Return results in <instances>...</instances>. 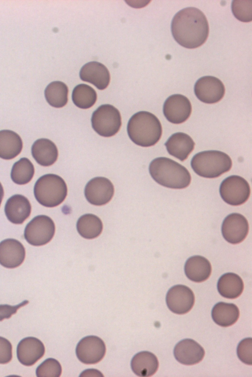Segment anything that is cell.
<instances>
[{
  "label": "cell",
  "mask_w": 252,
  "mask_h": 377,
  "mask_svg": "<svg viewBox=\"0 0 252 377\" xmlns=\"http://www.w3.org/2000/svg\"><path fill=\"white\" fill-rule=\"evenodd\" d=\"M172 35L182 46L194 49L203 45L209 32V24L204 14L199 9L189 7L178 11L171 25Z\"/></svg>",
  "instance_id": "6da1fadb"
},
{
  "label": "cell",
  "mask_w": 252,
  "mask_h": 377,
  "mask_svg": "<svg viewBox=\"0 0 252 377\" xmlns=\"http://www.w3.org/2000/svg\"><path fill=\"white\" fill-rule=\"evenodd\" d=\"M128 136L137 145L150 147L156 144L162 135V126L158 119L153 113L139 111L129 119L127 126Z\"/></svg>",
  "instance_id": "7a4b0ae2"
},
{
  "label": "cell",
  "mask_w": 252,
  "mask_h": 377,
  "mask_svg": "<svg viewBox=\"0 0 252 377\" xmlns=\"http://www.w3.org/2000/svg\"><path fill=\"white\" fill-rule=\"evenodd\" d=\"M149 170L153 179L165 187L183 189L191 181V175L184 166L166 157L154 159L150 164Z\"/></svg>",
  "instance_id": "3957f363"
},
{
  "label": "cell",
  "mask_w": 252,
  "mask_h": 377,
  "mask_svg": "<svg viewBox=\"0 0 252 377\" xmlns=\"http://www.w3.org/2000/svg\"><path fill=\"white\" fill-rule=\"evenodd\" d=\"M191 167L198 175L205 178H216L228 171L232 162L224 152L207 150L196 153L191 159Z\"/></svg>",
  "instance_id": "277c9868"
},
{
  "label": "cell",
  "mask_w": 252,
  "mask_h": 377,
  "mask_svg": "<svg viewBox=\"0 0 252 377\" xmlns=\"http://www.w3.org/2000/svg\"><path fill=\"white\" fill-rule=\"evenodd\" d=\"M34 195L41 205L48 207H55L65 200L67 187L64 180L55 174H46L36 181L34 186Z\"/></svg>",
  "instance_id": "5b68a950"
},
{
  "label": "cell",
  "mask_w": 252,
  "mask_h": 377,
  "mask_svg": "<svg viewBox=\"0 0 252 377\" xmlns=\"http://www.w3.org/2000/svg\"><path fill=\"white\" fill-rule=\"evenodd\" d=\"M92 128L100 136L111 137L120 130L122 125L120 112L115 107L109 104L99 106L91 118Z\"/></svg>",
  "instance_id": "8992f818"
},
{
  "label": "cell",
  "mask_w": 252,
  "mask_h": 377,
  "mask_svg": "<svg viewBox=\"0 0 252 377\" xmlns=\"http://www.w3.org/2000/svg\"><path fill=\"white\" fill-rule=\"evenodd\" d=\"M55 225L52 219L44 215L34 217L26 226L24 238L30 244L41 246L48 243L53 238Z\"/></svg>",
  "instance_id": "52a82bcc"
},
{
  "label": "cell",
  "mask_w": 252,
  "mask_h": 377,
  "mask_svg": "<svg viewBox=\"0 0 252 377\" xmlns=\"http://www.w3.org/2000/svg\"><path fill=\"white\" fill-rule=\"evenodd\" d=\"M251 189L247 181L239 175H231L224 179L220 186L222 199L231 206L245 203L250 195Z\"/></svg>",
  "instance_id": "ba28073f"
},
{
  "label": "cell",
  "mask_w": 252,
  "mask_h": 377,
  "mask_svg": "<svg viewBox=\"0 0 252 377\" xmlns=\"http://www.w3.org/2000/svg\"><path fill=\"white\" fill-rule=\"evenodd\" d=\"M78 360L85 364H94L100 361L106 352L103 341L96 336H88L82 338L76 347Z\"/></svg>",
  "instance_id": "9c48e42d"
},
{
  "label": "cell",
  "mask_w": 252,
  "mask_h": 377,
  "mask_svg": "<svg viewBox=\"0 0 252 377\" xmlns=\"http://www.w3.org/2000/svg\"><path fill=\"white\" fill-rule=\"evenodd\" d=\"M194 92L199 100L212 104L219 102L223 98L225 87L219 78L213 76H204L195 82Z\"/></svg>",
  "instance_id": "30bf717a"
},
{
  "label": "cell",
  "mask_w": 252,
  "mask_h": 377,
  "mask_svg": "<svg viewBox=\"0 0 252 377\" xmlns=\"http://www.w3.org/2000/svg\"><path fill=\"white\" fill-rule=\"evenodd\" d=\"M195 297L193 291L188 286L178 284L171 287L166 296L168 308L174 313L184 314L193 307Z\"/></svg>",
  "instance_id": "8fae6325"
},
{
  "label": "cell",
  "mask_w": 252,
  "mask_h": 377,
  "mask_svg": "<svg viewBox=\"0 0 252 377\" xmlns=\"http://www.w3.org/2000/svg\"><path fill=\"white\" fill-rule=\"evenodd\" d=\"M114 187L111 181L104 177H96L86 185L84 194L87 200L94 206H102L112 199Z\"/></svg>",
  "instance_id": "7c38bea8"
},
{
  "label": "cell",
  "mask_w": 252,
  "mask_h": 377,
  "mask_svg": "<svg viewBox=\"0 0 252 377\" xmlns=\"http://www.w3.org/2000/svg\"><path fill=\"white\" fill-rule=\"evenodd\" d=\"M192 111L189 100L181 94H173L169 96L164 103L163 113L170 122L179 124L185 122Z\"/></svg>",
  "instance_id": "4fadbf2b"
},
{
  "label": "cell",
  "mask_w": 252,
  "mask_h": 377,
  "mask_svg": "<svg viewBox=\"0 0 252 377\" xmlns=\"http://www.w3.org/2000/svg\"><path fill=\"white\" fill-rule=\"evenodd\" d=\"M221 229L224 240L230 243L236 244L246 238L249 232V224L243 215L232 213L224 218Z\"/></svg>",
  "instance_id": "5bb4252c"
},
{
  "label": "cell",
  "mask_w": 252,
  "mask_h": 377,
  "mask_svg": "<svg viewBox=\"0 0 252 377\" xmlns=\"http://www.w3.org/2000/svg\"><path fill=\"white\" fill-rule=\"evenodd\" d=\"M43 343L36 338L28 337L21 340L17 347L19 361L26 366H32L41 358L45 353Z\"/></svg>",
  "instance_id": "9a60e30c"
},
{
  "label": "cell",
  "mask_w": 252,
  "mask_h": 377,
  "mask_svg": "<svg viewBox=\"0 0 252 377\" xmlns=\"http://www.w3.org/2000/svg\"><path fill=\"white\" fill-rule=\"evenodd\" d=\"M25 249L18 240L7 239L0 242V264L13 269L20 266L25 258Z\"/></svg>",
  "instance_id": "2e32d148"
},
{
  "label": "cell",
  "mask_w": 252,
  "mask_h": 377,
  "mask_svg": "<svg viewBox=\"0 0 252 377\" xmlns=\"http://www.w3.org/2000/svg\"><path fill=\"white\" fill-rule=\"evenodd\" d=\"M173 353L176 360L185 365L198 363L205 355L204 348L190 339H185L179 342L174 347Z\"/></svg>",
  "instance_id": "e0dca14e"
},
{
  "label": "cell",
  "mask_w": 252,
  "mask_h": 377,
  "mask_svg": "<svg viewBox=\"0 0 252 377\" xmlns=\"http://www.w3.org/2000/svg\"><path fill=\"white\" fill-rule=\"evenodd\" d=\"M80 79L94 85L98 89H106L110 81V72L102 64L95 62H90L85 64L79 72Z\"/></svg>",
  "instance_id": "ac0fdd59"
},
{
  "label": "cell",
  "mask_w": 252,
  "mask_h": 377,
  "mask_svg": "<svg viewBox=\"0 0 252 377\" xmlns=\"http://www.w3.org/2000/svg\"><path fill=\"white\" fill-rule=\"evenodd\" d=\"M31 205L25 196L16 194L7 201L4 212L8 220L15 224H22L30 215Z\"/></svg>",
  "instance_id": "d6986e66"
},
{
  "label": "cell",
  "mask_w": 252,
  "mask_h": 377,
  "mask_svg": "<svg viewBox=\"0 0 252 377\" xmlns=\"http://www.w3.org/2000/svg\"><path fill=\"white\" fill-rule=\"evenodd\" d=\"M164 145L170 155L184 161L193 151L195 143L188 134L178 132L172 134Z\"/></svg>",
  "instance_id": "ffe728a7"
},
{
  "label": "cell",
  "mask_w": 252,
  "mask_h": 377,
  "mask_svg": "<svg viewBox=\"0 0 252 377\" xmlns=\"http://www.w3.org/2000/svg\"><path fill=\"white\" fill-rule=\"evenodd\" d=\"M184 271L189 280L195 282H201L209 277L212 267L210 262L204 257L194 255L186 261Z\"/></svg>",
  "instance_id": "44dd1931"
},
{
  "label": "cell",
  "mask_w": 252,
  "mask_h": 377,
  "mask_svg": "<svg viewBox=\"0 0 252 377\" xmlns=\"http://www.w3.org/2000/svg\"><path fill=\"white\" fill-rule=\"evenodd\" d=\"M32 154L38 164L47 167L56 162L58 157V150L55 144L50 139L40 138L32 144Z\"/></svg>",
  "instance_id": "7402d4cb"
},
{
  "label": "cell",
  "mask_w": 252,
  "mask_h": 377,
  "mask_svg": "<svg viewBox=\"0 0 252 377\" xmlns=\"http://www.w3.org/2000/svg\"><path fill=\"white\" fill-rule=\"evenodd\" d=\"M157 356L148 351H143L132 357L130 366L132 372L139 377H150L154 375L158 368Z\"/></svg>",
  "instance_id": "603a6c76"
},
{
  "label": "cell",
  "mask_w": 252,
  "mask_h": 377,
  "mask_svg": "<svg viewBox=\"0 0 252 377\" xmlns=\"http://www.w3.org/2000/svg\"><path fill=\"white\" fill-rule=\"evenodd\" d=\"M22 148L23 142L18 134L11 130L0 131V158L13 159L20 153Z\"/></svg>",
  "instance_id": "cb8c5ba5"
},
{
  "label": "cell",
  "mask_w": 252,
  "mask_h": 377,
  "mask_svg": "<svg viewBox=\"0 0 252 377\" xmlns=\"http://www.w3.org/2000/svg\"><path fill=\"white\" fill-rule=\"evenodd\" d=\"M240 315L237 306L232 303L220 302L213 307L211 316L218 325L226 327L232 325L238 320Z\"/></svg>",
  "instance_id": "d4e9b609"
},
{
  "label": "cell",
  "mask_w": 252,
  "mask_h": 377,
  "mask_svg": "<svg viewBox=\"0 0 252 377\" xmlns=\"http://www.w3.org/2000/svg\"><path fill=\"white\" fill-rule=\"evenodd\" d=\"M217 289L220 294L227 299H236L242 294L244 290V282L238 274L233 273H227L219 279Z\"/></svg>",
  "instance_id": "484cf974"
},
{
  "label": "cell",
  "mask_w": 252,
  "mask_h": 377,
  "mask_svg": "<svg viewBox=\"0 0 252 377\" xmlns=\"http://www.w3.org/2000/svg\"><path fill=\"white\" fill-rule=\"evenodd\" d=\"M77 230L83 238L93 239L100 235L103 229L100 219L93 214H86L77 220Z\"/></svg>",
  "instance_id": "4316f807"
},
{
  "label": "cell",
  "mask_w": 252,
  "mask_h": 377,
  "mask_svg": "<svg viewBox=\"0 0 252 377\" xmlns=\"http://www.w3.org/2000/svg\"><path fill=\"white\" fill-rule=\"evenodd\" d=\"M68 88L63 82L55 81L49 83L44 91L47 103L52 106L61 108L68 102Z\"/></svg>",
  "instance_id": "83f0119b"
},
{
  "label": "cell",
  "mask_w": 252,
  "mask_h": 377,
  "mask_svg": "<svg viewBox=\"0 0 252 377\" xmlns=\"http://www.w3.org/2000/svg\"><path fill=\"white\" fill-rule=\"evenodd\" d=\"M72 100L74 104L78 107L88 109L95 103L97 94L92 87L85 84H80L73 89Z\"/></svg>",
  "instance_id": "f1b7e54d"
},
{
  "label": "cell",
  "mask_w": 252,
  "mask_h": 377,
  "mask_svg": "<svg viewBox=\"0 0 252 377\" xmlns=\"http://www.w3.org/2000/svg\"><path fill=\"white\" fill-rule=\"evenodd\" d=\"M34 168L32 163L27 158H22L15 163L12 168L11 178L16 184L24 185L32 178Z\"/></svg>",
  "instance_id": "f546056e"
},
{
  "label": "cell",
  "mask_w": 252,
  "mask_h": 377,
  "mask_svg": "<svg viewBox=\"0 0 252 377\" xmlns=\"http://www.w3.org/2000/svg\"><path fill=\"white\" fill-rule=\"evenodd\" d=\"M62 370L60 362L54 358H49L37 367L35 373L37 377H59L61 375Z\"/></svg>",
  "instance_id": "4dcf8cb0"
},
{
  "label": "cell",
  "mask_w": 252,
  "mask_h": 377,
  "mask_svg": "<svg viewBox=\"0 0 252 377\" xmlns=\"http://www.w3.org/2000/svg\"><path fill=\"white\" fill-rule=\"evenodd\" d=\"M252 1L233 0L231 4L232 12L236 18L243 22L252 20Z\"/></svg>",
  "instance_id": "1f68e13d"
},
{
  "label": "cell",
  "mask_w": 252,
  "mask_h": 377,
  "mask_svg": "<svg viewBox=\"0 0 252 377\" xmlns=\"http://www.w3.org/2000/svg\"><path fill=\"white\" fill-rule=\"evenodd\" d=\"M237 354L238 358L244 363L252 364V339L247 338L239 343L237 347Z\"/></svg>",
  "instance_id": "d6a6232c"
},
{
  "label": "cell",
  "mask_w": 252,
  "mask_h": 377,
  "mask_svg": "<svg viewBox=\"0 0 252 377\" xmlns=\"http://www.w3.org/2000/svg\"><path fill=\"white\" fill-rule=\"evenodd\" d=\"M12 358V346L6 339L0 336V364L9 363Z\"/></svg>",
  "instance_id": "836d02e7"
},
{
  "label": "cell",
  "mask_w": 252,
  "mask_h": 377,
  "mask_svg": "<svg viewBox=\"0 0 252 377\" xmlns=\"http://www.w3.org/2000/svg\"><path fill=\"white\" fill-rule=\"evenodd\" d=\"M29 303L28 300H24L21 303L15 306L7 304L0 305V321L4 319H9L15 314L20 308L27 305Z\"/></svg>",
  "instance_id": "e575fe53"
},
{
  "label": "cell",
  "mask_w": 252,
  "mask_h": 377,
  "mask_svg": "<svg viewBox=\"0 0 252 377\" xmlns=\"http://www.w3.org/2000/svg\"><path fill=\"white\" fill-rule=\"evenodd\" d=\"M3 196H4L3 188L2 185L0 182V206L2 202Z\"/></svg>",
  "instance_id": "d590c367"
}]
</instances>
